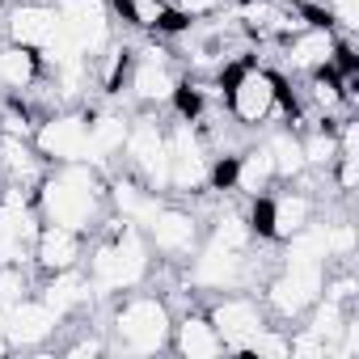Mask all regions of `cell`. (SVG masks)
<instances>
[{"mask_svg":"<svg viewBox=\"0 0 359 359\" xmlns=\"http://www.w3.org/2000/svg\"><path fill=\"white\" fill-rule=\"evenodd\" d=\"M39 216L72 233H89L106 216V177L93 165H51L39 182Z\"/></svg>","mask_w":359,"mask_h":359,"instance_id":"1","label":"cell"},{"mask_svg":"<svg viewBox=\"0 0 359 359\" xmlns=\"http://www.w3.org/2000/svg\"><path fill=\"white\" fill-rule=\"evenodd\" d=\"M106 224V237L89 250V283H93V296L97 300H110V296H123V292H135L140 283H148L152 275V250L144 241V229L114 216V220H102Z\"/></svg>","mask_w":359,"mask_h":359,"instance_id":"2","label":"cell"},{"mask_svg":"<svg viewBox=\"0 0 359 359\" xmlns=\"http://www.w3.org/2000/svg\"><path fill=\"white\" fill-rule=\"evenodd\" d=\"M220 85H224V106L237 118V127H262L271 118H292L296 114V106L287 102L283 81L262 64H250V60L229 64V68H220Z\"/></svg>","mask_w":359,"mask_h":359,"instance_id":"3","label":"cell"},{"mask_svg":"<svg viewBox=\"0 0 359 359\" xmlns=\"http://www.w3.org/2000/svg\"><path fill=\"white\" fill-rule=\"evenodd\" d=\"M110 351L123 355H156L169 351V334H173V309L165 296H148V292H123L114 313H110Z\"/></svg>","mask_w":359,"mask_h":359,"instance_id":"4","label":"cell"},{"mask_svg":"<svg viewBox=\"0 0 359 359\" xmlns=\"http://www.w3.org/2000/svg\"><path fill=\"white\" fill-rule=\"evenodd\" d=\"M30 144L47 165H89V114L81 106H55L34 123Z\"/></svg>","mask_w":359,"mask_h":359,"instance_id":"5","label":"cell"},{"mask_svg":"<svg viewBox=\"0 0 359 359\" xmlns=\"http://www.w3.org/2000/svg\"><path fill=\"white\" fill-rule=\"evenodd\" d=\"M123 156H127V173L156 195L169 191V131L156 114H140L127 127L123 140Z\"/></svg>","mask_w":359,"mask_h":359,"instance_id":"6","label":"cell"},{"mask_svg":"<svg viewBox=\"0 0 359 359\" xmlns=\"http://www.w3.org/2000/svg\"><path fill=\"white\" fill-rule=\"evenodd\" d=\"M325 275H330L325 262H279V271L266 279V296H262L266 313L275 321H300L321 296Z\"/></svg>","mask_w":359,"mask_h":359,"instance_id":"7","label":"cell"},{"mask_svg":"<svg viewBox=\"0 0 359 359\" xmlns=\"http://www.w3.org/2000/svg\"><path fill=\"white\" fill-rule=\"evenodd\" d=\"M212 177V144L191 123L177 118L169 127V191L173 195H203Z\"/></svg>","mask_w":359,"mask_h":359,"instance_id":"8","label":"cell"},{"mask_svg":"<svg viewBox=\"0 0 359 359\" xmlns=\"http://www.w3.org/2000/svg\"><path fill=\"white\" fill-rule=\"evenodd\" d=\"M313 220H317V199L309 191H279V195L266 191L254 199V212H250L254 237H266L275 245H283L287 237H296Z\"/></svg>","mask_w":359,"mask_h":359,"instance_id":"9","label":"cell"},{"mask_svg":"<svg viewBox=\"0 0 359 359\" xmlns=\"http://www.w3.org/2000/svg\"><path fill=\"white\" fill-rule=\"evenodd\" d=\"M254 279L250 250H229L220 241H199V250L187 258V283L199 292H233Z\"/></svg>","mask_w":359,"mask_h":359,"instance_id":"10","label":"cell"},{"mask_svg":"<svg viewBox=\"0 0 359 359\" xmlns=\"http://www.w3.org/2000/svg\"><path fill=\"white\" fill-rule=\"evenodd\" d=\"M203 313H208V321L216 325L224 351H233V355H241L245 342H250L262 325H271L266 304H262L258 296H250V292H237V287H233V292H220Z\"/></svg>","mask_w":359,"mask_h":359,"instance_id":"11","label":"cell"},{"mask_svg":"<svg viewBox=\"0 0 359 359\" xmlns=\"http://www.w3.org/2000/svg\"><path fill=\"white\" fill-rule=\"evenodd\" d=\"M144 241L152 254H161L165 262H187L199 241H203V229H199V216L187 212V208H177V203H161L148 224H144Z\"/></svg>","mask_w":359,"mask_h":359,"instance_id":"12","label":"cell"},{"mask_svg":"<svg viewBox=\"0 0 359 359\" xmlns=\"http://www.w3.org/2000/svg\"><path fill=\"white\" fill-rule=\"evenodd\" d=\"M127 93L144 106V110H161L173 102L177 93V76H173V64H169V51L161 47H144V51H131V68H127Z\"/></svg>","mask_w":359,"mask_h":359,"instance_id":"13","label":"cell"},{"mask_svg":"<svg viewBox=\"0 0 359 359\" xmlns=\"http://www.w3.org/2000/svg\"><path fill=\"white\" fill-rule=\"evenodd\" d=\"M55 13L89 60L114 43V13L106 0H55Z\"/></svg>","mask_w":359,"mask_h":359,"instance_id":"14","label":"cell"},{"mask_svg":"<svg viewBox=\"0 0 359 359\" xmlns=\"http://www.w3.org/2000/svg\"><path fill=\"white\" fill-rule=\"evenodd\" d=\"M0 325H5V334H9V342H13V351H34V346L51 342V334L64 325V317H55V313H51V309L30 292V296L13 300L9 309H0Z\"/></svg>","mask_w":359,"mask_h":359,"instance_id":"15","label":"cell"},{"mask_svg":"<svg viewBox=\"0 0 359 359\" xmlns=\"http://www.w3.org/2000/svg\"><path fill=\"white\" fill-rule=\"evenodd\" d=\"M279 51H283V68L287 72L309 76V72L334 64V55H338V30L334 26H321V22H309L304 30L287 34L279 43Z\"/></svg>","mask_w":359,"mask_h":359,"instance_id":"16","label":"cell"},{"mask_svg":"<svg viewBox=\"0 0 359 359\" xmlns=\"http://www.w3.org/2000/svg\"><path fill=\"white\" fill-rule=\"evenodd\" d=\"M55 30H60V13H55V5H47V0H22V5H13L9 18H5V43L30 47V51H43Z\"/></svg>","mask_w":359,"mask_h":359,"instance_id":"17","label":"cell"},{"mask_svg":"<svg viewBox=\"0 0 359 359\" xmlns=\"http://www.w3.org/2000/svg\"><path fill=\"white\" fill-rule=\"evenodd\" d=\"M81 258H85V233H72L64 224H47L43 220V229L34 237V254H30L34 271L39 275H55V271L81 266Z\"/></svg>","mask_w":359,"mask_h":359,"instance_id":"18","label":"cell"},{"mask_svg":"<svg viewBox=\"0 0 359 359\" xmlns=\"http://www.w3.org/2000/svg\"><path fill=\"white\" fill-rule=\"evenodd\" d=\"M34 296L55 313V317H72V313H85V304H93V283L81 266H68V271H55V275H43V283H34Z\"/></svg>","mask_w":359,"mask_h":359,"instance_id":"19","label":"cell"},{"mask_svg":"<svg viewBox=\"0 0 359 359\" xmlns=\"http://www.w3.org/2000/svg\"><path fill=\"white\" fill-rule=\"evenodd\" d=\"M169 346L182 359H216V355H224V342H220L216 325L208 321V313H195V309L182 313V317H173Z\"/></svg>","mask_w":359,"mask_h":359,"instance_id":"20","label":"cell"},{"mask_svg":"<svg viewBox=\"0 0 359 359\" xmlns=\"http://www.w3.org/2000/svg\"><path fill=\"white\" fill-rule=\"evenodd\" d=\"M43 173H47V161L34 152V144L26 135H5V131H0V177H5V182L39 191ZM5 182H0V187H5Z\"/></svg>","mask_w":359,"mask_h":359,"instance_id":"21","label":"cell"},{"mask_svg":"<svg viewBox=\"0 0 359 359\" xmlns=\"http://www.w3.org/2000/svg\"><path fill=\"white\" fill-rule=\"evenodd\" d=\"M127 127H131V118L123 110H89V165L97 173H106L110 161L123 152Z\"/></svg>","mask_w":359,"mask_h":359,"instance_id":"22","label":"cell"},{"mask_svg":"<svg viewBox=\"0 0 359 359\" xmlns=\"http://www.w3.org/2000/svg\"><path fill=\"white\" fill-rule=\"evenodd\" d=\"M43 76H47V68H43V55H39V51L18 47V43H5V47H0V89H5V93L26 97Z\"/></svg>","mask_w":359,"mask_h":359,"instance_id":"23","label":"cell"},{"mask_svg":"<svg viewBox=\"0 0 359 359\" xmlns=\"http://www.w3.org/2000/svg\"><path fill=\"white\" fill-rule=\"evenodd\" d=\"M275 187V161H271V148L266 140L262 144H250L237 152V165H233V191L245 195V199H258Z\"/></svg>","mask_w":359,"mask_h":359,"instance_id":"24","label":"cell"},{"mask_svg":"<svg viewBox=\"0 0 359 359\" xmlns=\"http://www.w3.org/2000/svg\"><path fill=\"white\" fill-rule=\"evenodd\" d=\"M114 13L127 22V26H135V30H156V34H177L182 26H191L187 18H177L173 9H169V0H114Z\"/></svg>","mask_w":359,"mask_h":359,"instance_id":"25","label":"cell"},{"mask_svg":"<svg viewBox=\"0 0 359 359\" xmlns=\"http://www.w3.org/2000/svg\"><path fill=\"white\" fill-rule=\"evenodd\" d=\"M266 148H271V161H275V182H300V177L309 173V165H304V148H300V135L292 131V127H279V131H271V140H266Z\"/></svg>","mask_w":359,"mask_h":359,"instance_id":"26","label":"cell"},{"mask_svg":"<svg viewBox=\"0 0 359 359\" xmlns=\"http://www.w3.org/2000/svg\"><path fill=\"white\" fill-rule=\"evenodd\" d=\"M300 148H304L309 173H325V177H330V165H334V156H338V131H334V123L321 118V127H313V131L300 135Z\"/></svg>","mask_w":359,"mask_h":359,"instance_id":"27","label":"cell"},{"mask_svg":"<svg viewBox=\"0 0 359 359\" xmlns=\"http://www.w3.org/2000/svg\"><path fill=\"white\" fill-rule=\"evenodd\" d=\"M208 241H220V245H229V250H250L258 237H254V224H250V216H245V212H237V208H224V212L212 220V233H208Z\"/></svg>","mask_w":359,"mask_h":359,"instance_id":"28","label":"cell"},{"mask_svg":"<svg viewBox=\"0 0 359 359\" xmlns=\"http://www.w3.org/2000/svg\"><path fill=\"white\" fill-rule=\"evenodd\" d=\"M321 241H325V258L330 262H351L355 245H359L351 220H321Z\"/></svg>","mask_w":359,"mask_h":359,"instance_id":"29","label":"cell"},{"mask_svg":"<svg viewBox=\"0 0 359 359\" xmlns=\"http://www.w3.org/2000/svg\"><path fill=\"white\" fill-rule=\"evenodd\" d=\"M287 334H292L287 325H262V330L245 342L241 355H258V359H292V338H287Z\"/></svg>","mask_w":359,"mask_h":359,"instance_id":"30","label":"cell"},{"mask_svg":"<svg viewBox=\"0 0 359 359\" xmlns=\"http://www.w3.org/2000/svg\"><path fill=\"white\" fill-rule=\"evenodd\" d=\"M321 9V18L338 30V34H355L359 30V0H313Z\"/></svg>","mask_w":359,"mask_h":359,"instance_id":"31","label":"cell"},{"mask_svg":"<svg viewBox=\"0 0 359 359\" xmlns=\"http://www.w3.org/2000/svg\"><path fill=\"white\" fill-rule=\"evenodd\" d=\"M30 292H34V279L26 266H0V309H9L13 300H22Z\"/></svg>","mask_w":359,"mask_h":359,"instance_id":"32","label":"cell"},{"mask_svg":"<svg viewBox=\"0 0 359 359\" xmlns=\"http://www.w3.org/2000/svg\"><path fill=\"white\" fill-rule=\"evenodd\" d=\"M169 9L187 22H203V18H220V9H229V0H169Z\"/></svg>","mask_w":359,"mask_h":359,"instance_id":"33","label":"cell"},{"mask_svg":"<svg viewBox=\"0 0 359 359\" xmlns=\"http://www.w3.org/2000/svg\"><path fill=\"white\" fill-rule=\"evenodd\" d=\"M287 338H292V359H330V346L317 334H309L304 325L296 334H287Z\"/></svg>","mask_w":359,"mask_h":359,"instance_id":"34","label":"cell"},{"mask_svg":"<svg viewBox=\"0 0 359 359\" xmlns=\"http://www.w3.org/2000/svg\"><path fill=\"white\" fill-rule=\"evenodd\" d=\"M275 5H287V9H304V5H313V0H275Z\"/></svg>","mask_w":359,"mask_h":359,"instance_id":"35","label":"cell"},{"mask_svg":"<svg viewBox=\"0 0 359 359\" xmlns=\"http://www.w3.org/2000/svg\"><path fill=\"white\" fill-rule=\"evenodd\" d=\"M0 182H5V177H0Z\"/></svg>","mask_w":359,"mask_h":359,"instance_id":"36","label":"cell"}]
</instances>
